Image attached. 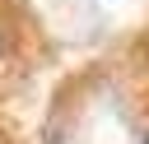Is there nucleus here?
Segmentation results:
<instances>
[{
	"instance_id": "1",
	"label": "nucleus",
	"mask_w": 149,
	"mask_h": 144,
	"mask_svg": "<svg viewBox=\"0 0 149 144\" xmlns=\"http://www.w3.org/2000/svg\"><path fill=\"white\" fill-rule=\"evenodd\" d=\"M144 144H149V139H144Z\"/></svg>"
}]
</instances>
